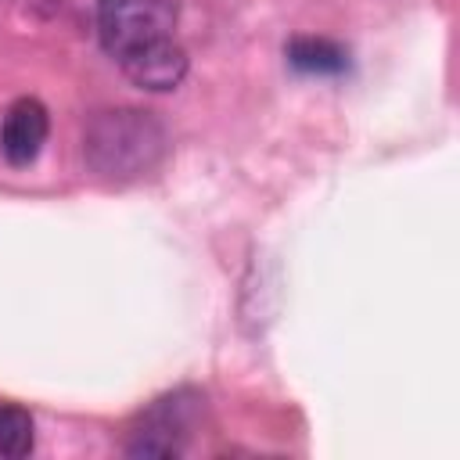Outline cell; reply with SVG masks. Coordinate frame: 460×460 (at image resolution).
Masks as SVG:
<instances>
[{"instance_id": "1", "label": "cell", "mask_w": 460, "mask_h": 460, "mask_svg": "<svg viewBox=\"0 0 460 460\" xmlns=\"http://www.w3.org/2000/svg\"><path fill=\"white\" fill-rule=\"evenodd\" d=\"M169 155L165 122L144 108H104L83 129V162L104 183H133Z\"/></svg>"}, {"instance_id": "2", "label": "cell", "mask_w": 460, "mask_h": 460, "mask_svg": "<svg viewBox=\"0 0 460 460\" xmlns=\"http://www.w3.org/2000/svg\"><path fill=\"white\" fill-rule=\"evenodd\" d=\"M172 29H176L172 0H97V36L115 61L129 50L172 36Z\"/></svg>"}, {"instance_id": "3", "label": "cell", "mask_w": 460, "mask_h": 460, "mask_svg": "<svg viewBox=\"0 0 460 460\" xmlns=\"http://www.w3.org/2000/svg\"><path fill=\"white\" fill-rule=\"evenodd\" d=\"M201 399L194 392H172L165 399H155V406L144 413L140 428L133 431L126 453L129 456H183L187 453V435L198 420Z\"/></svg>"}, {"instance_id": "4", "label": "cell", "mask_w": 460, "mask_h": 460, "mask_svg": "<svg viewBox=\"0 0 460 460\" xmlns=\"http://www.w3.org/2000/svg\"><path fill=\"white\" fill-rule=\"evenodd\" d=\"M119 68H122V75L133 86L151 90V93H165V90H176L187 79L190 58L176 43V36H165V40H155V43H147L140 50L122 54L119 58Z\"/></svg>"}, {"instance_id": "5", "label": "cell", "mask_w": 460, "mask_h": 460, "mask_svg": "<svg viewBox=\"0 0 460 460\" xmlns=\"http://www.w3.org/2000/svg\"><path fill=\"white\" fill-rule=\"evenodd\" d=\"M50 137V111L36 97H18L0 122V155L7 165L25 169L40 158L43 144Z\"/></svg>"}, {"instance_id": "6", "label": "cell", "mask_w": 460, "mask_h": 460, "mask_svg": "<svg viewBox=\"0 0 460 460\" xmlns=\"http://www.w3.org/2000/svg\"><path fill=\"white\" fill-rule=\"evenodd\" d=\"M284 58L302 75H341L349 72V50L327 36H291Z\"/></svg>"}, {"instance_id": "7", "label": "cell", "mask_w": 460, "mask_h": 460, "mask_svg": "<svg viewBox=\"0 0 460 460\" xmlns=\"http://www.w3.org/2000/svg\"><path fill=\"white\" fill-rule=\"evenodd\" d=\"M32 446H36V424H32V413H29L25 406L0 402V456L18 460V456H29Z\"/></svg>"}]
</instances>
